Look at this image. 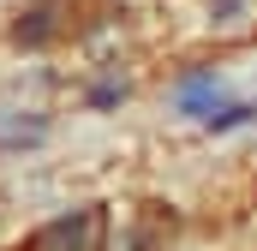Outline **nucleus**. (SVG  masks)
<instances>
[{"instance_id":"nucleus-1","label":"nucleus","mask_w":257,"mask_h":251,"mask_svg":"<svg viewBox=\"0 0 257 251\" xmlns=\"http://www.w3.org/2000/svg\"><path fill=\"white\" fill-rule=\"evenodd\" d=\"M96 245H102V209H78V215L48 221L30 251H96Z\"/></svg>"},{"instance_id":"nucleus-2","label":"nucleus","mask_w":257,"mask_h":251,"mask_svg":"<svg viewBox=\"0 0 257 251\" xmlns=\"http://www.w3.org/2000/svg\"><path fill=\"white\" fill-rule=\"evenodd\" d=\"M209 90H215V78H209V72H197V78H186V84H180V108H203V102H209Z\"/></svg>"}]
</instances>
